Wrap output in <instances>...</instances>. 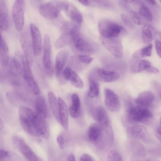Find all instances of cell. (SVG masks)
<instances>
[{
  "instance_id": "6da1fadb",
  "label": "cell",
  "mask_w": 161,
  "mask_h": 161,
  "mask_svg": "<svg viewBox=\"0 0 161 161\" xmlns=\"http://www.w3.org/2000/svg\"><path fill=\"white\" fill-rule=\"evenodd\" d=\"M19 116L21 125L28 134L36 136L49 137V125L45 119L40 117L30 108L22 107L19 110Z\"/></svg>"
},
{
  "instance_id": "7a4b0ae2",
  "label": "cell",
  "mask_w": 161,
  "mask_h": 161,
  "mask_svg": "<svg viewBox=\"0 0 161 161\" xmlns=\"http://www.w3.org/2000/svg\"><path fill=\"white\" fill-rule=\"evenodd\" d=\"M125 103L127 125L132 126L139 123L148 124L152 121L153 114L149 109L144 107L134 105L130 99L127 100Z\"/></svg>"
},
{
  "instance_id": "3957f363",
  "label": "cell",
  "mask_w": 161,
  "mask_h": 161,
  "mask_svg": "<svg viewBox=\"0 0 161 161\" xmlns=\"http://www.w3.org/2000/svg\"><path fill=\"white\" fill-rule=\"evenodd\" d=\"M98 27L100 34L105 38L117 37L121 33L126 31L118 24L107 19L100 21Z\"/></svg>"
},
{
  "instance_id": "277c9868",
  "label": "cell",
  "mask_w": 161,
  "mask_h": 161,
  "mask_svg": "<svg viewBox=\"0 0 161 161\" xmlns=\"http://www.w3.org/2000/svg\"><path fill=\"white\" fill-rule=\"evenodd\" d=\"M69 34L77 50L84 53H91L94 51L91 43L76 28H72L70 31Z\"/></svg>"
},
{
  "instance_id": "5b68a950",
  "label": "cell",
  "mask_w": 161,
  "mask_h": 161,
  "mask_svg": "<svg viewBox=\"0 0 161 161\" xmlns=\"http://www.w3.org/2000/svg\"><path fill=\"white\" fill-rule=\"evenodd\" d=\"M42 61L45 71L47 74L51 76L53 73V67L52 61L51 44L49 35H44L43 43Z\"/></svg>"
},
{
  "instance_id": "8992f818",
  "label": "cell",
  "mask_w": 161,
  "mask_h": 161,
  "mask_svg": "<svg viewBox=\"0 0 161 161\" xmlns=\"http://www.w3.org/2000/svg\"><path fill=\"white\" fill-rule=\"evenodd\" d=\"M25 1L16 0L14 2L12 9V15L16 30L21 31L24 26L25 19Z\"/></svg>"
},
{
  "instance_id": "52a82bcc",
  "label": "cell",
  "mask_w": 161,
  "mask_h": 161,
  "mask_svg": "<svg viewBox=\"0 0 161 161\" xmlns=\"http://www.w3.org/2000/svg\"><path fill=\"white\" fill-rule=\"evenodd\" d=\"M61 10L59 1H52L41 4L39 9L40 14L49 19H53L58 16Z\"/></svg>"
},
{
  "instance_id": "ba28073f",
  "label": "cell",
  "mask_w": 161,
  "mask_h": 161,
  "mask_svg": "<svg viewBox=\"0 0 161 161\" xmlns=\"http://www.w3.org/2000/svg\"><path fill=\"white\" fill-rule=\"evenodd\" d=\"M101 41L103 46L112 55L118 58L122 57L123 53L122 45L120 41L117 37H102Z\"/></svg>"
},
{
  "instance_id": "9c48e42d",
  "label": "cell",
  "mask_w": 161,
  "mask_h": 161,
  "mask_svg": "<svg viewBox=\"0 0 161 161\" xmlns=\"http://www.w3.org/2000/svg\"><path fill=\"white\" fill-rule=\"evenodd\" d=\"M128 136L132 139L140 140L147 142L149 139L147 130L141 125H134L128 127L126 130Z\"/></svg>"
},
{
  "instance_id": "30bf717a",
  "label": "cell",
  "mask_w": 161,
  "mask_h": 161,
  "mask_svg": "<svg viewBox=\"0 0 161 161\" xmlns=\"http://www.w3.org/2000/svg\"><path fill=\"white\" fill-rule=\"evenodd\" d=\"M104 93V103L107 108L111 112H118L120 106L118 96L112 90L107 88L105 89Z\"/></svg>"
},
{
  "instance_id": "8fae6325",
  "label": "cell",
  "mask_w": 161,
  "mask_h": 161,
  "mask_svg": "<svg viewBox=\"0 0 161 161\" xmlns=\"http://www.w3.org/2000/svg\"><path fill=\"white\" fill-rule=\"evenodd\" d=\"M30 29L33 54L38 56L41 53L43 46L41 34L38 28L34 24H30Z\"/></svg>"
},
{
  "instance_id": "7c38bea8",
  "label": "cell",
  "mask_w": 161,
  "mask_h": 161,
  "mask_svg": "<svg viewBox=\"0 0 161 161\" xmlns=\"http://www.w3.org/2000/svg\"><path fill=\"white\" fill-rule=\"evenodd\" d=\"M14 142L19 151L28 161H39L36 155L23 139L15 137Z\"/></svg>"
},
{
  "instance_id": "4fadbf2b",
  "label": "cell",
  "mask_w": 161,
  "mask_h": 161,
  "mask_svg": "<svg viewBox=\"0 0 161 161\" xmlns=\"http://www.w3.org/2000/svg\"><path fill=\"white\" fill-rule=\"evenodd\" d=\"M23 68L25 79L34 93L36 95L39 94L40 93V88L35 80L30 66L29 63L24 60Z\"/></svg>"
},
{
  "instance_id": "5bb4252c",
  "label": "cell",
  "mask_w": 161,
  "mask_h": 161,
  "mask_svg": "<svg viewBox=\"0 0 161 161\" xmlns=\"http://www.w3.org/2000/svg\"><path fill=\"white\" fill-rule=\"evenodd\" d=\"M92 116L95 120L103 128L111 127V122L106 111L100 106L95 108L92 112Z\"/></svg>"
},
{
  "instance_id": "9a60e30c",
  "label": "cell",
  "mask_w": 161,
  "mask_h": 161,
  "mask_svg": "<svg viewBox=\"0 0 161 161\" xmlns=\"http://www.w3.org/2000/svg\"><path fill=\"white\" fill-rule=\"evenodd\" d=\"M92 74L97 80L103 82H110L117 80L119 76L116 72L97 68L93 71Z\"/></svg>"
},
{
  "instance_id": "2e32d148",
  "label": "cell",
  "mask_w": 161,
  "mask_h": 161,
  "mask_svg": "<svg viewBox=\"0 0 161 161\" xmlns=\"http://www.w3.org/2000/svg\"><path fill=\"white\" fill-rule=\"evenodd\" d=\"M69 55L68 49H64L57 53L55 58V69L56 75L58 76L63 69Z\"/></svg>"
},
{
  "instance_id": "e0dca14e",
  "label": "cell",
  "mask_w": 161,
  "mask_h": 161,
  "mask_svg": "<svg viewBox=\"0 0 161 161\" xmlns=\"http://www.w3.org/2000/svg\"><path fill=\"white\" fill-rule=\"evenodd\" d=\"M59 105V114L60 123L64 128L67 130L69 125V114L67 106L61 98H58Z\"/></svg>"
},
{
  "instance_id": "ac0fdd59",
  "label": "cell",
  "mask_w": 161,
  "mask_h": 161,
  "mask_svg": "<svg viewBox=\"0 0 161 161\" xmlns=\"http://www.w3.org/2000/svg\"><path fill=\"white\" fill-rule=\"evenodd\" d=\"M28 35L27 33L22 34L20 42L25 55V60L30 63L32 59L33 50L32 45L31 43Z\"/></svg>"
},
{
  "instance_id": "d6986e66",
  "label": "cell",
  "mask_w": 161,
  "mask_h": 161,
  "mask_svg": "<svg viewBox=\"0 0 161 161\" xmlns=\"http://www.w3.org/2000/svg\"><path fill=\"white\" fill-rule=\"evenodd\" d=\"M9 22L8 10L6 1L0 0V27L6 31L9 28Z\"/></svg>"
},
{
  "instance_id": "ffe728a7",
  "label": "cell",
  "mask_w": 161,
  "mask_h": 161,
  "mask_svg": "<svg viewBox=\"0 0 161 161\" xmlns=\"http://www.w3.org/2000/svg\"><path fill=\"white\" fill-rule=\"evenodd\" d=\"M154 98V96L152 92L146 91L141 93L134 101L138 105L146 107L151 103Z\"/></svg>"
},
{
  "instance_id": "44dd1931",
  "label": "cell",
  "mask_w": 161,
  "mask_h": 161,
  "mask_svg": "<svg viewBox=\"0 0 161 161\" xmlns=\"http://www.w3.org/2000/svg\"><path fill=\"white\" fill-rule=\"evenodd\" d=\"M72 104L69 108L71 116L74 118H78L80 113V103L78 95L73 94L71 96Z\"/></svg>"
},
{
  "instance_id": "7402d4cb",
  "label": "cell",
  "mask_w": 161,
  "mask_h": 161,
  "mask_svg": "<svg viewBox=\"0 0 161 161\" xmlns=\"http://www.w3.org/2000/svg\"><path fill=\"white\" fill-rule=\"evenodd\" d=\"M68 16L78 23H81L83 20L82 16L80 11L73 5L68 3L65 9Z\"/></svg>"
},
{
  "instance_id": "603a6c76",
  "label": "cell",
  "mask_w": 161,
  "mask_h": 161,
  "mask_svg": "<svg viewBox=\"0 0 161 161\" xmlns=\"http://www.w3.org/2000/svg\"><path fill=\"white\" fill-rule=\"evenodd\" d=\"M0 58L1 64L4 67L8 65L9 58V50L7 45L1 34Z\"/></svg>"
},
{
  "instance_id": "cb8c5ba5",
  "label": "cell",
  "mask_w": 161,
  "mask_h": 161,
  "mask_svg": "<svg viewBox=\"0 0 161 161\" xmlns=\"http://www.w3.org/2000/svg\"><path fill=\"white\" fill-rule=\"evenodd\" d=\"M35 107L36 113L41 118L45 119L47 116V111L45 100L42 96L36 99Z\"/></svg>"
},
{
  "instance_id": "d4e9b609",
  "label": "cell",
  "mask_w": 161,
  "mask_h": 161,
  "mask_svg": "<svg viewBox=\"0 0 161 161\" xmlns=\"http://www.w3.org/2000/svg\"><path fill=\"white\" fill-rule=\"evenodd\" d=\"M102 134V129L101 125L97 122L92 124L88 130V137L92 141H96L101 138Z\"/></svg>"
},
{
  "instance_id": "484cf974",
  "label": "cell",
  "mask_w": 161,
  "mask_h": 161,
  "mask_svg": "<svg viewBox=\"0 0 161 161\" xmlns=\"http://www.w3.org/2000/svg\"><path fill=\"white\" fill-rule=\"evenodd\" d=\"M89 85L88 96L92 98L97 97L99 94V86L97 80L92 74L89 77Z\"/></svg>"
},
{
  "instance_id": "4316f807",
  "label": "cell",
  "mask_w": 161,
  "mask_h": 161,
  "mask_svg": "<svg viewBox=\"0 0 161 161\" xmlns=\"http://www.w3.org/2000/svg\"><path fill=\"white\" fill-rule=\"evenodd\" d=\"M48 100L54 117L57 121L60 123L59 114V105L58 100L54 93L49 92L47 94Z\"/></svg>"
},
{
  "instance_id": "83f0119b",
  "label": "cell",
  "mask_w": 161,
  "mask_h": 161,
  "mask_svg": "<svg viewBox=\"0 0 161 161\" xmlns=\"http://www.w3.org/2000/svg\"><path fill=\"white\" fill-rule=\"evenodd\" d=\"M151 65L148 61L143 59L137 60L130 66V71L134 73L140 72L146 69Z\"/></svg>"
},
{
  "instance_id": "f1b7e54d",
  "label": "cell",
  "mask_w": 161,
  "mask_h": 161,
  "mask_svg": "<svg viewBox=\"0 0 161 161\" xmlns=\"http://www.w3.org/2000/svg\"><path fill=\"white\" fill-rule=\"evenodd\" d=\"M154 34L153 27L149 25H144L142 28V36L143 42L146 44L151 43L153 39Z\"/></svg>"
},
{
  "instance_id": "f546056e",
  "label": "cell",
  "mask_w": 161,
  "mask_h": 161,
  "mask_svg": "<svg viewBox=\"0 0 161 161\" xmlns=\"http://www.w3.org/2000/svg\"><path fill=\"white\" fill-rule=\"evenodd\" d=\"M69 79L71 84L74 87L82 88L84 86L83 81L80 77L72 69L70 71Z\"/></svg>"
},
{
  "instance_id": "4dcf8cb0",
  "label": "cell",
  "mask_w": 161,
  "mask_h": 161,
  "mask_svg": "<svg viewBox=\"0 0 161 161\" xmlns=\"http://www.w3.org/2000/svg\"><path fill=\"white\" fill-rule=\"evenodd\" d=\"M152 44H150L147 46L137 50L133 54V57L138 58L150 56L152 53Z\"/></svg>"
},
{
  "instance_id": "1f68e13d",
  "label": "cell",
  "mask_w": 161,
  "mask_h": 161,
  "mask_svg": "<svg viewBox=\"0 0 161 161\" xmlns=\"http://www.w3.org/2000/svg\"><path fill=\"white\" fill-rule=\"evenodd\" d=\"M0 161H20L19 157L12 153L1 149Z\"/></svg>"
},
{
  "instance_id": "d6a6232c",
  "label": "cell",
  "mask_w": 161,
  "mask_h": 161,
  "mask_svg": "<svg viewBox=\"0 0 161 161\" xmlns=\"http://www.w3.org/2000/svg\"><path fill=\"white\" fill-rule=\"evenodd\" d=\"M130 14L133 21L137 25H144L148 21L139 13L131 10L130 11Z\"/></svg>"
},
{
  "instance_id": "836d02e7",
  "label": "cell",
  "mask_w": 161,
  "mask_h": 161,
  "mask_svg": "<svg viewBox=\"0 0 161 161\" xmlns=\"http://www.w3.org/2000/svg\"><path fill=\"white\" fill-rule=\"evenodd\" d=\"M133 150L135 154L140 157H143L146 156V152L144 147L140 143L135 142L133 145Z\"/></svg>"
},
{
  "instance_id": "e575fe53",
  "label": "cell",
  "mask_w": 161,
  "mask_h": 161,
  "mask_svg": "<svg viewBox=\"0 0 161 161\" xmlns=\"http://www.w3.org/2000/svg\"><path fill=\"white\" fill-rule=\"evenodd\" d=\"M139 13L148 21H151L153 19V16L149 8L145 4H142L141 6Z\"/></svg>"
},
{
  "instance_id": "d590c367",
  "label": "cell",
  "mask_w": 161,
  "mask_h": 161,
  "mask_svg": "<svg viewBox=\"0 0 161 161\" xmlns=\"http://www.w3.org/2000/svg\"><path fill=\"white\" fill-rule=\"evenodd\" d=\"M69 34L64 33L57 40L55 46L57 48H59L65 46L69 41Z\"/></svg>"
},
{
  "instance_id": "8d00e7d4",
  "label": "cell",
  "mask_w": 161,
  "mask_h": 161,
  "mask_svg": "<svg viewBox=\"0 0 161 161\" xmlns=\"http://www.w3.org/2000/svg\"><path fill=\"white\" fill-rule=\"evenodd\" d=\"M108 161H123L120 154L117 151L112 150L108 155Z\"/></svg>"
},
{
  "instance_id": "74e56055",
  "label": "cell",
  "mask_w": 161,
  "mask_h": 161,
  "mask_svg": "<svg viewBox=\"0 0 161 161\" xmlns=\"http://www.w3.org/2000/svg\"><path fill=\"white\" fill-rule=\"evenodd\" d=\"M75 59L86 64H89L92 61L93 58L88 55H78L75 56Z\"/></svg>"
},
{
  "instance_id": "f35d334b",
  "label": "cell",
  "mask_w": 161,
  "mask_h": 161,
  "mask_svg": "<svg viewBox=\"0 0 161 161\" xmlns=\"http://www.w3.org/2000/svg\"><path fill=\"white\" fill-rule=\"evenodd\" d=\"M152 84L158 97L161 99V84L155 81Z\"/></svg>"
},
{
  "instance_id": "ab89813d",
  "label": "cell",
  "mask_w": 161,
  "mask_h": 161,
  "mask_svg": "<svg viewBox=\"0 0 161 161\" xmlns=\"http://www.w3.org/2000/svg\"><path fill=\"white\" fill-rule=\"evenodd\" d=\"M121 18L126 25L130 27L132 26V22L130 19L127 15L125 14H122L121 15Z\"/></svg>"
},
{
  "instance_id": "60d3db41",
  "label": "cell",
  "mask_w": 161,
  "mask_h": 161,
  "mask_svg": "<svg viewBox=\"0 0 161 161\" xmlns=\"http://www.w3.org/2000/svg\"><path fill=\"white\" fill-rule=\"evenodd\" d=\"M57 141L59 148L63 149L64 146V137L61 135H58L57 138Z\"/></svg>"
},
{
  "instance_id": "b9f144b4",
  "label": "cell",
  "mask_w": 161,
  "mask_h": 161,
  "mask_svg": "<svg viewBox=\"0 0 161 161\" xmlns=\"http://www.w3.org/2000/svg\"><path fill=\"white\" fill-rule=\"evenodd\" d=\"M155 43L157 53L161 58V42L159 40L156 39Z\"/></svg>"
},
{
  "instance_id": "7bdbcfd3",
  "label": "cell",
  "mask_w": 161,
  "mask_h": 161,
  "mask_svg": "<svg viewBox=\"0 0 161 161\" xmlns=\"http://www.w3.org/2000/svg\"><path fill=\"white\" fill-rule=\"evenodd\" d=\"M146 70L148 72L154 74H158L159 72L158 69L151 65L148 67Z\"/></svg>"
},
{
  "instance_id": "ee69618b",
  "label": "cell",
  "mask_w": 161,
  "mask_h": 161,
  "mask_svg": "<svg viewBox=\"0 0 161 161\" xmlns=\"http://www.w3.org/2000/svg\"><path fill=\"white\" fill-rule=\"evenodd\" d=\"M80 161H92L91 156L88 154L84 153L80 157Z\"/></svg>"
},
{
  "instance_id": "f6af8a7d",
  "label": "cell",
  "mask_w": 161,
  "mask_h": 161,
  "mask_svg": "<svg viewBox=\"0 0 161 161\" xmlns=\"http://www.w3.org/2000/svg\"><path fill=\"white\" fill-rule=\"evenodd\" d=\"M157 135L158 137L161 140V126L158 127L157 129Z\"/></svg>"
},
{
  "instance_id": "bcb514c9",
  "label": "cell",
  "mask_w": 161,
  "mask_h": 161,
  "mask_svg": "<svg viewBox=\"0 0 161 161\" xmlns=\"http://www.w3.org/2000/svg\"><path fill=\"white\" fill-rule=\"evenodd\" d=\"M78 1L82 4L86 6H88L90 4L89 1L88 0H79Z\"/></svg>"
},
{
  "instance_id": "7dc6e473",
  "label": "cell",
  "mask_w": 161,
  "mask_h": 161,
  "mask_svg": "<svg viewBox=\"0 0 161 161\" xmlns=\"http://www.w3.org/2000/svg\"><path fill=\"white\" fill-rule=\"evenodd\" d=\"M67 161H75V157L74 154H70L69 155Z\"/></svg>"
},
{
  "instance_id": "c3c4849f",
  "label": "cell",
  "mask_w": 161,
  "mask_h": 161,
  "mask_svg": "<svg viewBox=\"0 0 161 161\" xmlns=\"http://www.w3.org/2000/svg\"><path fill=\"white\" fill-rule=\"evenodd\" d=\"M147 3H149L150 4L155 5L156 4V2L155 1L153 0H147L146 1Z\"/></svg>"
},
{
  "instance_id": "681fc988",
  "label": "cell",
  "mask_w": 161,
  "mask_h": 161,
  "mask_svg": "<svg viewBox=\"0 0 161 161\" xmlns=\"http://www.w3.org/2000/svg\"><path fill=\"white\" fill-rule=\"evenodd\" d=\"M145 161H160L158 159L154 158H151Z\"/></svg>"
},
{
  "instance_id": "f907efd6",
  "label": "cell",
  "mask_w": 161,
  "mask_h": 161,
  "mask_svg": "<svg viewBox=\"0 0 161 161\" xmlns=\"http://www.w3.org/2000/svg\"><path fill=\"white\" fill-rule=\"evenodd\" d=\"M160 124L161 125V116L160 120Z\"/></svg>"
},
{
  "instance_id": "816d5d0a",
  "label": "cell",
  "mask_w": 161,
  "mask_h": 161,
  "mask_svg": "<svg viewBox=\"0 0 161 161\" xmlns=\"http://www.w3.org/2000/svg\"><path fill=\"white\" fill-rule=\"evenodd\" d=\"M160 2L161 3V0H160Z\"/></svg>"
}]
</instances>
